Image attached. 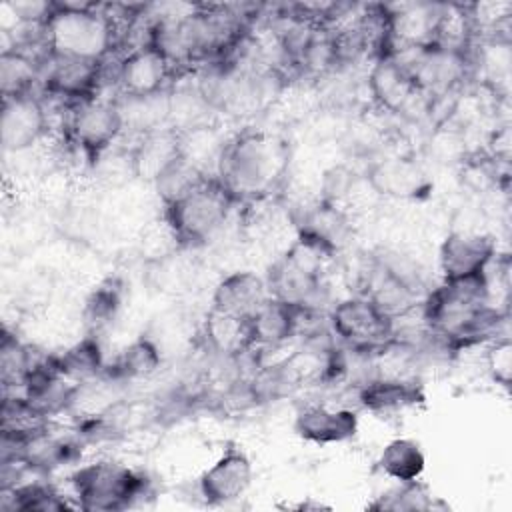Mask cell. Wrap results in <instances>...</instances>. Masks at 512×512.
Listing matches in <instances>:
<instances>
[{"label": "cell", "mask_w": 512, "mask_h": 512, "mask_svg": "<svg viewBox=\"0 0 512 512\" xmlns=\"http://www.w3.org/2000/svg\"><path fill=\"white\" fill-rule=\"evenodd\" d=\"M420 320L444 352H462L472 346H486L502 332L508 310L492 300L486 278L446 282L430 288L420 304Z\"/></svg>", "instance_id": "6da1fadb"}, {"label": "cell", "mask_w": 512, "mask_h": 512, "mask_svg": "<svg viewBox=\"0 0 512 512\" xmlns=\"http://www.w3.org/2000/svg\"><path fill=\"white\" fill-rule=\"evenodd\" d=\"M292 166L290 140L268 128L248 126L226 138L216 176L238 206L274 200L288 184Z\"/></svg>", "instance_id": "7a4b0ae2"}, {"label": "cell", "mask_w": 512, "mask_h": 512, "mask_svg": "<svg viewBox=\"0 0 512 512\" xmlns=\"http://www.w3.org/2000/svg\"><path fill=\"white\" fill-rule=\"evenodd\" d=\"M236 206L218 176L204 174L184 192L162 202V224L180 250H194L216 238Z\"/></svg>", "instance_id": "3957f363"}, {"label": "cell", "mask_w": 512, "mask_h": 512, "mask_svg": "<svg viewBox=\"0 0 512 512\" xmlns=\"http://www.w3.org/2000/svg\"><path fill=\"white\" fill-rule=\"evenodd\" d=\"M76 508L86 512H120L136 506L150 494L144 472L112 458H98L72 470L68 476Z\"/></svg>", "instance_id": "277c9868"}, {"label": "cell", "mask_w": 512, "mask_h": 512, "mask_svg": "<svg viewBox=\"0 0 512 512\" xmlns=\"http://www.w3.org/2000/svg\"><path fill=\"white\" fill-rule=\"evenodd\" d=\"M330 260H334V256L324 248L296 236L266 274L270 296L314 314L328 290L326 268Z\"/></svg>", "instance_id": "5b68a950"}, {"label": "cell", "mask_w": 512, "mask_h": 512, "mask_svg": "<svg viewBox=\"0 0 512 512\" xmlns=\"http://www.w3.org/2000/svg\"><path fill=\"white\" fill-rule=\"evenodd\" d=\"M326 322L330 336L344 352L374 358L396 342V320L364 294L334 302Z\"/></svg>", "instance_id": "8992f818"}, {"label": "cell", "mask_w": 512, "mask_h": 512, "mask_svg": "<svg viewBox=\"0 0 512 512\" xmlns=\"http://www.w3.org/2000/svg\"><path fill=\"white\" fill-rule=\"evenodd\" d=\"M64 144L96 168L126 132L118 98L94 96L64 110Z\"/></svg>", "instance_id": "52a82bcc"}, {"label": "cell", "mask_w": 512, "mask_h": 512, "mask_svg": "<svg viewBox=\"0 0 512 512\" xmlns=\"http://www.w3.org/2000/svg\"><path fill=\"white\" fill-rule=\"evenodd\" d=\"M176 78L170 62L154 46L140 42L116 58L112 80L118 98H148L168 92Z\"/></svg>", "instance_id": "ba28073f"}, {"label": "cell", "mask_w": 512, "mask_h": 512, "mask_svg": "<svg viewBox=\"0 0 512 512\" xmlns=\"http://www.w3.org/2000/svg\"><path fill=\"white\" fill-rule=\"evenodd\" d=\"M366 86L374 106L386 114L412 118L416 108H432V102L422 94L410 70L392 54L372 60Z\"/></svg>", "instance_id": "9c48e42d"}, {"label": "cell", "mask_w": 512, "mask_h": 512, "mask_svg": "<svg viewBox=\"0 0 512 512\" xmlns=\"http://www.w3.org/2000/svg\"><path fill=\"white\" fill-rule=\"evenodd\" d=\"M106 64L78 60V58H44L40 94L50 100H58L62 108H72L100 94Z\"/></svg>", "instance_id": "30bf717a"}, {"label": "cell", "mask_w": 512, "mask_h": 512, "mask_svg": "<svg viewBox=\"0 0 512 512\" xmlns=\"http://www.w3.org/2000/svg\"><path fill=\"white\" fill-rule=\"evenodd\" d=\"M496 258V238L484 232L454 230L438 248V268L446 282L486 278Z\"/></svg>", "instance_id": "8fae6325"}, {"label": "cell", "mask_w": 512, "mask_h": 512, "mask_svg": "<svg viewBox=\"0 0 512 512\" xmlns=\"http://www.w3.org/2000/svg\"><path fill=\"white\" fill-rule=\"evenodd\" d=\"M50 134V112L40 92L2 100L0 144L6 154H22Z\"/></svg>", "instance_id": "7c38bea8"}, {"label": "cell", "mask_w": 512, "mask_h": 512, "mask_svg": "<svg viewBox=\"0 0 512 512\" xmlns=\"http://www.w3.org/2000/svg\"><path fill=\"white\" fill-rule=\"evenodd\" d=\"M364 182L376 196L390 200H422L432 190L424 166L406 154H386L372 160L364 170Z\"/></svg>", "instance_id": "4fadbf2b"}, {"label": "cell", "mask_w": 512, "mask_h": 512, "mask_svg": "<svg viewBox=\"0 0 512 512\" xmlns=\"http://www.w3.org/2000/svg\"><path fill=\"white\" fill-rule=\"evenodd\" d=\"M254 466L250 456L228 442L220 456L198 476V494L208 506H224L240 500L252 486Z\"/></svg>", "instance_id": "5bb4252c"}, {"label": "cell", "mask_w": 512, "mask_h": 512, "mask_svg": "<svg viewBox=\"0 0 512 512\" xmlns=\"http://www.w3.org/2000/svg\"><path fill=\"white\" fill-rule=\"evenodd\" d=\"M296 236L324 248L334 258L346 248L352 236V218L346 208L318 198L292 214Z\"/></svg>", "instance_id": "9a60e30c"}, {"label": "cell", "mask_w": 512, "mask_h": 512, "mask_svg": "<svg viewBox=\"0 0 512 512\" xmlns=\"http://www.w3.org/2000/svg\"><path fill=\"white\" fill-rule=\"evenodd\" d=\"M358 404L376 416H398L426 402L424 386L412 376L378 374L364 380L356 392Z\"/></svg>", "instance_id": "2e32d148"}, {"label": "cell", "mask_w": 512, "mask_h": 512, "mask_svg": "<svg viewBox=\"0 0 512 512\" xmlns=\"http://www.w3.org/2000/svg\"><path fill=\"white\" fill-rule=\"evenodd\" d=\"M360 418L356 410L328 404H306L294 416V434L316 446L348 442L356 436Z\"/></svg>", "instance_id": "e0dca14e"}, {"label": "cell", "mask_w": 512, "mask_h": 512, "mask_svg": "<svg viewBox=\"0 0 512 512\" xmlns=\"http://www.w3.org/2000/svg\"><path fill=\"white\" fill-rule=\"evenodd\" d=\"M312 314L302 312L300 308L268 296L252 316H248V332L252 352H268L282 348L302 328V320Z\"/></svg>", "instance_id": "ac0fdd59"}, {"label": "cell", "mask_w": 512, "mask_h": 512, "mask_svg": "<svg viewBox=\"0 0 512 512\" xmlns=\"http://www.w3.org/2000/svg\"><path fill=\"white\" fill-rule=\"evenodd\" d=\"M128 156L132 176L154 184L182 156V134L170 126L138 134Z\"/></svg>", "instance_id": "d6986e66"}, {"label": "cell", "mask_w": 512, "mask_h": 512, "mask_svg": "<svg viewBox=\"0 0 512 512\" xmlns=\"http://www.w3.org/2000/svg\"><path fill=\"white\" fill-rule=\"evenodd\" d=\"M270 296L266 278L252 270H234L218 280L212 290L210 308L248 318L256 312V308Z\"/></svg>", "instance_id": "ffe728a7"}, {"label": "cell", "mask_w": 512, "mask_h": 512, "mask_svg": "<svg viewBox=\"0 0 512 512\" xmlns=\"http://www.w3.org/2000/svg\"><path fill=\"white\" fill-rule=\"evenodd\" d=\"M200 336L206 350L224 362H236L252 352L248 318L208 308L200 326Z\"/></svg>", "instance_id": "44dd1931"}, {"label": "cell", "mask_w": 512, "mask_h": 512, "mask_svg": "<svg viewBox=\"0 0 512 512\" xmlns=\"http://www.w3.org/2000/svg\"><path fill=\"white\" fill-rule=\"evenodd\" d=\"M46 56H36L28 46H4L0 54V90L4 98L36 92Z\"/></svg>", "instance_id": "7402d4cb"}, {"label": "cell", "mask_w": 512, "mask_h": 512, "mask_svg": "<svg viewBox=\"0 0 512 512\" xmlns=\"http://www.w3.org/2000/svg\"><path fill=\"white\" fill-rule=\"evenodd\" d=\"M72 508H76L74 500L44 480L16 482L10 488H0L2 512H62Z\"/></svg>", "instance_id": "603a6c76"}, {"label": "cell", "mask_w": 512, "mask_h": 512, "mask_svg": "<svg viewBox=\"0 0 512 512\" xmlns=\"http://www.w3.org/2000/svg\"><path fill=\"white\" fill-rule=\"evenodd\" d=\"M162 366V352L150 336L132 340L110 364H106L104 376L122 384L134 380H146Z\"/></svg>", "instance_id": "cb8c5ba5"}, {"label": "cell", "mask_w": 512, "mask_h": 512, "mask_svg": "<svg viewBox=\"0 0 512 512\" xmlns=\"http://www.w3.org/2000/svg\"><path fill=\"white\" fill-rule=\"evenodd\" d=\"M46 354V352H44ZM44 354L22 342L16 332L4 328L0 340V380L2 392H20L28 376L40 364Z\"/></svg>", "instance_id": "d4e9b609"}, {"label": "cell", "mask_w": 512, "mask_h": 512, "mask_svg": "<svg viewBox=\"0 0 512 512\" xmlns=\"http://www.w3.org/2000/svg\"><path fill=\"white\" fill-rule=\"evenodd\" d=\"M54 362L58 372L76 384L100 378L106 370L100 338L98 334L90 332L74 346L66 348L60 354H54Z\"/></svg>", "instance_id": "484cf974"}, {"label": "cell", "mask_w": 512, "mask_h": 512, "mask_svg": "<svg viewBox=\"0 0 512 512\" xmlns=\"http://www.w3.org/2000/svg\"><path fill=\"white\" fill-rule=\"evenodd\" d=\"M376 470L396 482L418 480L426 470V454L416 440L394 438L380 450Z\"/></svg>", "instance_id": "4316f807"}, {"label": "cell", "mask_w": 512, "mask_h": 512, "mask_svg": "<svg viewBox=\"0 0 512 512\" xmlns=\"http://www.w3.org/2000/svg\"><path fill=\"white\" fill-rule=\"evenodd\" d=\"M436 508L446 506L420 478L410 482H396L394 488L382 492L380 496H376V500L368 504V510L376 512H428Z\"/></svg>", "instance_id": "83f0119b"}, {"label": "cell", "mask_w": 512, "mask_h": 512, "mask_svg": "<svg viewBox=\"0 0 512 512\" xmlns=\"http://www.w3.org/2000/svg\"><path fill=\"white\" fill-rule=\"evenodd\" d=\"M122 308V284L118 280H104L84 300L82 318L90 334H98L110 326Z\"/></svg>", "instance_id": "f1b7e54d"}, {"label": "cell", "mask_w": 512, "mask_h": 512, "mask_svg": "<svg viewBox=\"0 0 512 512\" xmlns=\"http://www.w3.org/2000/svg\"><path fill=\"white\" fill-rule=\"evenodd\" d=\"M486 370L492 382L504 390L510 388L512 382V342L508 334L494 338L486 344Z\"/></svg>", "instance_id": "f546056e"}]
</instances>
